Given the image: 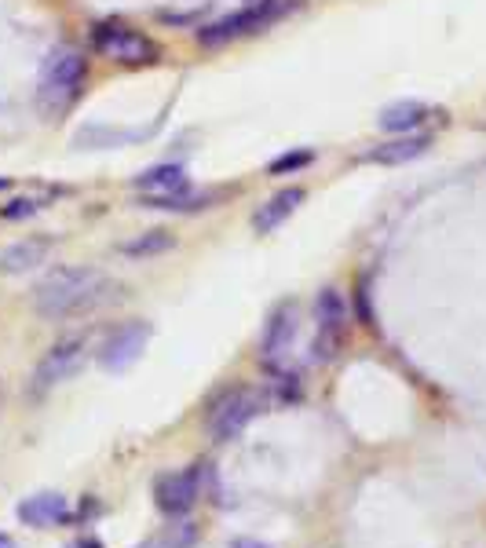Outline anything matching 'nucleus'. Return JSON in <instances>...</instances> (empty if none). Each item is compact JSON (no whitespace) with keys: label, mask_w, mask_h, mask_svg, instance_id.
<instances>
[{"label":"nucleus","mask_w":486,"mask_h":548,"mask_svg":"<svg viewBox=\"0 0 486 548\" xmlns=\"http://www.w3.org/2000/svg\"><path fill=\"white\" fill-rule=\"evenodd\" d=\"M110 278L96 267H55L33 289V307L41 318L88 315L106 300Z\"/></svg>","instance_id":"f257e3e1"},{"label":"nucleus","mask_w":486,"mask_h":548,"mask_svg":"<svg viewBox=\"0 0 486 548\" xmlns=\"http://www.w3.org/2000/svg\"><path fill=\"white\" fill-rule=\"evenodd\" d=\"M88 77V59L77 52L74 44H59L48 52L41 66V81H37V103L48 114H63L74 103Z\"/></svg>","instance_id":"f03ea898"},{"label":"nucleus","mask_w":486,"mask_h":548,"mask_svg":"<svg viewBox=\"0 0 486 548\" xmlns=\"http://www.w3.org/2000/svg\"><path fill=\"white\" fill-rule=\"evenodd\" d=\"M300 4H304V0H253V4H245L242 11H231V15H223L220 22L201 26L198 41L205 44V48H223V44L238 41V37H249V33L267 30L271 22L293 15Z\"/></svg>","instance_id":"7ed1b4c3"},{"label":"nucleus","mask_w":486,"mask_h":548,"mask_svg":"<svg viewBox=\"0 0 486 548\" xmlns=\"http://www.w3.org/2000/svg\"><path fill=\"white\" fill-rule=\"evenodd\" d=\"M260 413V395L245 384H234L220 395V399L209 406V417H205V432H209L212 443H227L238 432H245V424Z\"/></svg>","instance_id":"20e7f679"},{"label":"nucleus","mask_w":486,"mask_h":548,"mask_svg":"<svg viewBox=\"0 0 486 548\" xmlns=\"http://www.w3.org/2000/svg\"><path fill=\"white\" fill-rule=\"evenodd\" d=\"M96 41V52L114 59L121 66H150L158 63V44L150 41L147 33L132 30V26H121V22H106V26H96L92 33Z\"/></svg>","instance_id":"39448f33"},{"label":"nucleus","mask_w":486,"mask_h":548,"mask_svg":"<svg viewBox=\"0 0 486 548\" xmlns=\"http://www.w3.org/2000/svg\"><path fill=\"white\" fill-rule=\"evenodd\" d=\"M150 337H154V326H150L147 318H132L125 326H117L103 340V348H99V366L110 369V373H125L132 362L143 359Z\"/></svg>","instance_id":"423d86ee"},{"label":"nucleus","mask_w":486,"mask_h":548,"mask_svg":"<svg viewBox=\"0 0 486 548\" xmlns=\"http://www.w3.org/2000/svg\"><path fill=\"white\" fill-rule=\"evenodd\" d=\"M85 337H66L59 340L55 348L44 351V359L37 362V369H33V388L37 391H48L55 388V384H63V380H70L77 373V369L85 366Z\"/></svg>","instance_id":"0eeeda50"},{"label":"nucleus","mask_w":486,"mask_h":548,"mask_svg":"<svg viewBox=\"0 0 486 548\" xmlns=\"http://www.w3.org/2000/svg\"><path fill=\"white\" fill-rule=\"evenodd\" d=\"M198 501V472L187 468V472H169L158 475L154 483V505L165 512V516H187Z\"/></svg>","instance_id":"6e6552de"},{"label":"nucleus","mask_w":486,"mask_h":548,"mask_svg":"<svg viewBox=\"0 0 486 548\" xmlns=\"http://www.w3.org/2000/svg\"><path fill=\"white\" fill-rule=\"evenodd\" d=\"M315 318H318V351H322V359H329L333 348H340V329H344V318H348L344 296L337 289H322L315 300Z\"/></svg>","instance_id":"1a4fd4ad"},{"label":"nucleus","mask_w":486,"mask_h":548,"mask_svg":"<svg viewBox=\"0 0 486 548\" xmlns=\"http://www.w3.org/2000/svg\"><path fill=\"white\" fill-rule=\"evenodd\" d=\"M304 187H282L278 194H271V198L264 201V205H256V212H253V231L256 234H271V231H278L282 223L293 216L300 205H304Z\"/></svg>","instance_id":"9d476101"},{"label":"nucleus","mask_w":486,"mask_h":548,"mask_svg":"<svg viewBox=\"0 0 486 548\" xmlns=\"http://www.w3.org/2000/svg\"><path fill=\"white\" fill-rule=\"evenodd\" d=\"M52 238L48 234H37V238H22V242L8 245L0 253V274H26L37 271V267L52 256Z\"/></svg>","instance_id":"9b49d317"},{"label":"nucleus","mask_w":486,"mask_h":548,"mask_svg":"<svg viewBox=\"0 0 486 548\" xmlns=\"http://www.w3.org/2000/svg\"><path fill=\"white\" fill-rule=\"evenodd\" d=\"M19 519L26 527H37V530L59 527V523L70 519V505H66L63 494H33L19 505Z\"/></svg>","instance_id":"f8f14e48"},{"label":"nucleus","mask_w":486,"mask_h":548,"mask_svg":"<svg viewBox=\"0 0 486 548\" xmlns=\"http://www.w3.org/2000/svg\"><path fill=\"white\" fill-rule=\"evenodd\" d=\"M432 147V139L428 136H395L388 143H377V147L362 150V161H370V165H406V161L421 158L424 150Z\"/></svg>","instance_id":"ddd939ff"},{"label":"nucleus","mask_w":486,"mask_h":548,"mask_svg":"<svg viewBox=\"0 0 486 548\" xmlns=\"http://www.w3.org/2000/svg\"><path fill=\"white\" fill-rule=\"evenodd\" d=\"M293 337H296V307L286 304V307H278L275 315H271V322H267L264 344H260V355H264V362L286 359Z\"/></svg>","instance_id":"4468645a"},{"label":"nucleus","mask_w":486,"mask_h":548,"mask_svg":"<svg viewBox=\"0 0 486 548\" xmlns=\"http://www.w3.org/2000/svg\"><path fill=\"white\" fill-rule=\"evenodd\" d=\"M132 183H136L139 194H147V201H158L187 190V172H183V165H154V169L139 172Z\"/></svg>","instance_id":"2eb2a0df"},{"label":"nucleus","mask_w":486,"mask_h":548,"mask_svg":"<svg viewBox=\"0 0 486 548\" xmlns=\"http://www.w3.org/2000/svg\"><path fill=\"white\" fill-rule=\"evenodd\" d=\"M432 117V110L424 103H413V99H402V103H391L381 110V128L384 132H391V136H410L413 128H421L424 121Z\"/></svg>","instance_id":"dca6fc26"},{"label":"nucleus","mask_w":486,"mask_h":548,"mask_svg":"<svg viewBox=\"0 0 486 548\" xmlns=\"http://www.w3.org/2000/svg\"><path fill=\"white\" fill-rule=\"evenodd\" d=\"M172 245H176V238H172L169 231H147V234H136L132 242L121 245V253L128 256V260H150V256H161L169 253Z\"/></svg>","instance_id":"f3484780"},{"label":"nucleus","mask_w":486,"mask_h":548,"mask_svg":"<svg viewBox=\"0 0 486 548\" xmlns=\"http://www.w3.org/2000/svg\"><path fill=\"white\" fill-rule=\"evenodd\" d=\"M125 139H136V132H121V128H103V125H88L81 128L74 136L77 147L85 150H96V147H117V143H125Z\"/></svg>","instance_id":"a211bd4d"},{"label":"nucleus","mask_w":486,"mask_h":548,"mask_svg":"<svg viewBox=\"0 0 486 548\" xmlns=\"http://www.w3.org/2000/svg\"><path fill=\"white\" fill-rule=\"evenodd\" d=\"M44 209L41 198H15L8 205H0V220H30Z\"/></svg>","instance_id":"6ab92c4d"},{"label":"nucleus","mask_w":486,"mask_h":548,"mask_svg":"<svg viewBox=\"0 0 486 548\" xmlns=\"http://www.w3.org/2000/svg\"><path fill=\"white\" fill-rule=\"evenodd\" d=\"M315 161V150H293V154H286V158H278L271 161V172H296V169H304V165H311Z\"/></svg>","instance_id":"aec40b11"},{"label":"nucleus","mask_w":486,"mask_h":548,"mask_svg":"<svg viewBox=\"0 0 486 548\" xmlns=\"http://www.w3.org/2000/svg\"><path fill=\"white\" fill-rule=\"evenodd\" d=\"M370 289H366V282L359 285V315H362V322H366V326H373V322H377V318H373V304H370Z\"/></svg>","instance_id":"412c9836"},{"label":"nucleus","mask_w":486,"mask_h":548,"mask_svg":"<svg viewBox=\"0 0 486 548\" xmlns=\"http://www.w3.org/2000/svg\"><path fill=\"white\" fill-rule=\"evenodd\" d=\"M231 548H271V545H264V541H256V538H234Z\"/></svg>","instance_id":"4be33fe9"},{"label":"nucleus","mask_w":486,"mask_h":548,"mask_svg":"<svg viewBox=\"0 0 486 548\" xmlns=\"http://www.w3.org/2000/svg\"><path fill=\"white\" fill-rule=\"evenodd\" d=\"M66 548H103V545H99L96 538H77V541H70Z\"/></svg>","instance_id":"5701e85b"},{"label":"nucleus","mask_w":486,"mask_h":548,"mask_svg":"<svg viewBox=\"0 0 486 548\" xmlns=\"http://www.w3.org/2000/svg\"><path fill=\"white\" fill-rule=\"evenodd\" d=\"M0 548H19V545H15V541H11L8 534H0Z\"/></svg>","instance_id":"b1692460"}]
</instances>
